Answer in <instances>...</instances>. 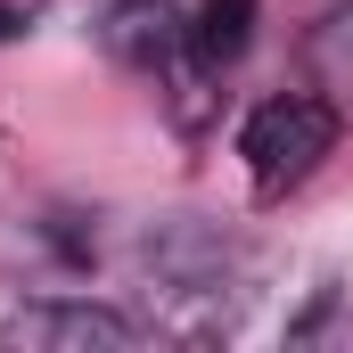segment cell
Wrapping results in <instances>:
<instances>
[{
	"instance_id": "3",
	"label": "cell",
	"mask_w": 353,
	"mask_h": 353,
	"mask_svg": "<svg viewBox=\"0 0 353 353\" xmlns=\"http://www.w3.org/2000/svg\"><path fill=\"white\" fill-rule=\"evenodd\" d=\"M107 41H115V58L140 66V74H157V66H181V58H189V25H181L165 0H123L115 25H107Z\"/></svg>"
},
{
	"instance_id": "4",
	"label": "cell",
	"mask_w": 353,
	"mask_h": 353,
	"mask_svg": "<svg viewBox=\"0 0 353 353\" xmlns=\"http://www.w3.org/2000/svg\"><path fill=\"white\" fill-rule=\"evenodd\" d=\"M247 41H255V0H205V8L189 17V66H197V74L239 66Z\"/></svg>"
},
{
	"instance_id": "2",
	"label": "cell",
	"mask_w": 353,
	"mask_h": 353,
	"mask_svg": "<svg viewBox=\"0 0 353 353\" xmlns=\"http://www.w3.org/2000/svg\"><path fill=\"white\" fill-rule=\"evenodd\" d=\"M8 345H66V353H123L132 345V321H115V312H99V304H33V312H17L8 329H0Z\"/></svg>"
},
{
	"instance_id": "1",
	"label": "cell",
	"mask_w": 353,
	"mask_h": 353,
	"mask_svg": "<svg viewBox=\"0 0 353 353\" xmlns=\"http://www.w3.org/2000/svg\"><path fill=\"white\" fill-rule=\"evenodd\" d=\"M329 148H337V107L329 99H304V90L263 99L247 115V132H239V157H247V173H255L263 197H288L296 181H312V165Z\"/></svg>"
}]
</instances>
